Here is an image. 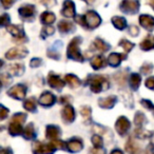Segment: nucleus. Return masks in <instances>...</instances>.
Wrapping results in <instances>:
<instances>
[{"mask_svg": "<svg viewBox=\"0 0 154 154\" xmlns=\"http://www.w3.org/2000/svg\"><path fill=\"white\" fill-rule=\"evenodd\" d=\"M75 20L77 23H79L85 29L88 30H93L99 26L101 23V18L95 11H88L84 15H77L75 16Z\"/></svg>", "mask_w": 154, "mask_h": 154, "instance_id": "f257e3e1", "label": "nucleus"}, {"mask_svg": "<svg viewBox=\"0 0 154 154\" xmlns=\"http://www.w3.org/2000/svg\"><path fill=\"white\" fill-rule=\"evenodd\" d=\"M86 84L90 86L91 91L94 93H100L101 91H106L110 88L109 80L101 75H89Z\"/></svg>", "mask_w": 154, "mask_h": 154, "instance_id": "f03ea898", "label": "nucleus"}, {"mask_svg": "<svg viewBox=\"0 0 154 154\" xmlns=\"http://www.w3.org/2000/svg\"><path fill=\"white\" fill-rule=\"evenodd\" d=\"M82 42V37L80 36L74 37L70 41V43L68 45V49H66V56H68V58L75 60V61H80V62L84 61L85 57L79 49Z\"/></svg>", "mask_w": 154, "mask_h": 154, "instance_id": "7ed1b4c3", "label": "nucleus"}, {"mask_svg": "<svg viewBox=\"0 0 154 154\" xmlns=\"http://www.w3.org/2000/svg\"><path fill=\"white\" fill-rule=\"evenodd\" d=\"M56 150L57 149H56L53 141L49 143H45L42 141L36 140L32 145L33 154H54Z\"/></svg>", "mask_w": 154, "mask_h": 154, "instance_id": "20e7f679", "label": "nucleus"}, {"mask_svg": "<svg viewBox=\"0 0 154 154\" xmlns=\"http://www.w3.org/2000/svg\"><path fill=\"white\" fill-rule=\"evenodd\" d=\"M139 7H140V3L138 0H122L119 5L120 11L128 15L136 14L139 11Z\"/></svg>", "mask_w": 154, "mask_h": 154, "instance_id": "39448f33", "label": "nucleus"}, {"mask_svg": "<svg viewBox=\"0 0 154 154\" xmlns=\"http://www.w3.org/2000/svg\"><path fill=\"white\" fill-rule=\"evenodd\" d=\"M18 14L21 19L26 21H32L36 15V8L33 5H23L18 9Z\"/></svg>", "mask_w": 154, "mask_h": 154, "instance_id": "423d86ee", "label": "nucleus"}, {"mask_svg": "<svg viewBox=\"0 0 154 154\" xmlns=\"http://www.w3.org/2000/svg\"><path fill=\"white\" fill-rule=\"evenodd\" d=\"M7 30L9 33H11L14 37V40L17 42H23L26 40V33L21 26H15V24H9L7 26Z\"/></svg>", "mask_w": 154, "mask_h": 154, "instance_id": "0eeeda50", "label": "nucleus"}, {"mask_svg": "<svg viewBox=\"0 0 154 154\" xmlns=\"http://www.w3.org/2000/svg\"><path fill=\"white\" fill-rule=\"evenodd\" d=\"M26 87L24 85H15V86L11 87V88L8 90V95L11 96L14 99H18V100H21L26 97Z\"/></svg>", "mask_w": 154, "mask_h": 154, "instance_id": "6e6552de", "label": "nucleus"}, {"mask_svg": "<svg viewBox=\"0 0 154 154\" xmlns=\"http://www.w3.org/2000/svg\"><path fill=\"white\" fill-rule=\"evenodd\" d=\"M130 127H131V122L125 116L118 117L115 122V129L120 136H125L128 133V131L130 130Z\"/></svg>", "mask_w": 154, "mask_h": 154, "instance_id": "1a4fd4ad", "label": "nucleus"}, {"mask_svg": "<svg viewBox=\"0 0 154 154\" xmlns=\"http://www.w3.org/2000/svg\"><path fill=\"white\" fill-rule=\"evenodd\" d=\"M28 50L23 47H15L5 53L7 59H20L28 55Z\"/></svg>", "mask_w": 154, "mask_h": 154, "instance_id": "9d476101", "label": "nucleus"}, {"mask_svg": "<svg viewBox=\"0 0 154 154\" xmlns=\"http://www.w3.org/2000/svg\"><path fill=\"white\" fill-rule=\"evenodd\" d=\"M82 148H84V143L79 137H73L66 141V150L70 153H78L82 151Z\"/></svg>", "mask_w": 154, "mask_h": 154, "instance_id": "9b49d317", "label": "nucleus"}, {"mask_svg": "<svg viewBox=\"0 0 154 154\" xmlns=\"http://www.w3.org/2000/svg\"><path fill=\"white\" fill-rule=\"evenodd\" d=\"M48 84H49V86L51 87V88L55 89V90H57V91H60L63 89L66 82H64V80H62L58 75L51 72V73H49V76H48Z\"/></svg>", "mask_w": 154, "mask_h": 154, "instance_id": "f8f14e48", "label": "nucleus"}, {"mask_svg": "<svg viewBox=\"0 0 154 154\" xmlns=\"http://www.w3.org/2000/svg\"><path fill=\"white\" fill-rule=\"evenodd\" d=\"M61 15L66 18H72L76 16L75 5L72 0H64L63 5H62Z\"/></svg>", "mask_w": 154, "mask_h": 154, "instance_id": "ddd939ff", "label": "nucleus"}, {"mask_svg": "<svg viewBox=\"0 0 154 154\" xmlns=\"http://www.w3.org/2000/svg\"><path fill=\"white\" fill-rule=\"evenodd\" d=\"M75 116H76L75 110L71 105H66V107L62 109L61 118L64 124H71V122H73L75 119Z\"/></svg>", "mask_w": 154, "mask_h": 154, "instance_id": "4468645a", "label": "nucleus"}, {"mask_svg": "<svg viewBox=\"0 0 154 154\" xmlns=\"http://www.w3.org/2000/svg\"><path fill=\"white\" fill-rule=\"evenodd\" d=\"M56 101V96L53 94L52 92H49V91H45L39 97V105H41L42 107H51L55 103Z\"/></svg>", "mask_w": 154, "mask_h": 154, "instance_id": "2eb2a0df", "label": "nucleus"}, {"mask_svg": "<svg viewBox=\"0 0 154 154\" xmlns=\"http://www.w3.org/2000/svg\"><path fill=\"white\" fill-rule=\"evenodd\" d=\"M139 24L143 26V29H146L147 31L151 32L154 30V17L147 14H143V15L139 16Z\"/></svg>", "mask_w": 154, "mask_h": 154, "instance_id": "dca6fc26", "label": "nucleus"}, {"mask_svg": "<svg viewBox=\"0 0 154 154\" xmlns=\"http://www.w3.org/2000/svg\"><path fill=\"white\" fill-rule=\"evenodd\" d=\"M61 135V130L58 126L55 125H49L45 129V137L50 140H55Z\"/></svg>", "mask_w": 154, "mask_h": 154, "instance_id": "f3484780", "label": "nucleus"}, {"mask_svg": "<svg viewBox=\"0 0 154 154\" xmlns=\"http://www.w3.org/2000/svg\"><path fill=\"white\" fill-rule=\"evenodd\" d=\"M116 103H117V96L115 95H110L98 99V106L103 109H112Z\"/></svg>", "mask_w": 154, "mask_h": 154, "instance_id": "a211bd4d", "label": "nucleus"}, {"mask_svg": "<svg viewBox=\"0 0 154 154\" xmlns=\"http://www.w3.org/2000/svg\"><path fill=\"white\" fill-rule=\"evenodd\" d=\"M127 58V56L125 54H119V53H111L108 57V63L113 68H117L122 60H125Z\"/></svg>", "mask_w": 154, "mask_h": 154, "instance_id": "6ab92c4d", "label": "nucleus"}, {"mask_svg": "<svg viewBox=\"0 0 154 154\" xmlns=\"http://www.w3.org/2000/svg\"><path fill=\"white\" fill-rule=\"evenodd\" d=\"M58 31L62 34H68V33H72L75 31V26L73 22L69 21V20H61L58 22L57 24Z\"/></svg>", "mask_w": 154, "mask_h": 154, "instance_id": "aec40b11", "label": "nucleus"}, {"mask_svg": "<svg viewBox=\"0 0 154 154\" xmlns=\"http://www.w3.org/2000/svg\"><path fill=\"white\" fill-rule=\"evenodd\" d=\"M108 61L103 58V56L101 55H96L92 58L91 60V66H92L94 70H100V69L105 68L107 66Z\"/></svg>", "mask_w": 154, "mask_h": 154, "instance_id": "412c9836", "label": "nucleus"}, {"mask_svg": "<svg viewBox=\"0 0 154 154\" xmlns=\"http://www.w3.org/2000/svg\"><path fill=\"white\" fill-rule=\"evenodd\" d=\"M128 82H129V86H130V88L132 89L133 91H136L137 89L139 88V86H140V82H141L140 75L137 74V73H132V74L129 76Z\"/></svg>", "mask_w": 154, "mask_h": 154, "instance_id": "4be33fe9", "label": "nucleus"}, {"mask_svg": "<svg viewBox=\"0 0 154 154\" xmlns=\"http://www.w3.org/2000/svg\"><path fill=\"white\" fill-rule=\"evenodd\" d=\"M126 151L129 154H141V149L134 141L133 138H130L126 143Z\"/></svg>", "mask_w": 154, "mask_h": 154, "instance_id": "5701e85b", "label": "nucleus"}, {"mask_svg": "<svg viewBox=\"0 0 154 154\" xmlns=\"http://www.w3.org/2000/svg\"><path fill=\"white\" fill-rule=\"evenodd\" d=\"M93 45H94L95 49H96L97 51L100 52V53H106V52H108L109 50H111V45H110L108 42H106V41L101 38L95 39Z\"/></svg>", "mask_w": 154, "mask_h": 154, "instance_id": "b1692460", "label": "nucleus"}, {"mask_svg": "<svg viewBox=\"0 0 154 154\" xmlns=\"http://www.w3.org/2000/svg\"><path fill=\"white\" fill-rule=\"evenodd\" d=\"M22 135L26 139L28 140H32L36 137V131H35L34 128V124L33 122H30V124L26 125V127L23 129V132H22Z\"/></svg>", "mask_w": 154, "mask_h": 154, "instance_id": "393cba45", "label": "nucleus"}, {"mask_svg": "<svg viewBox=\"0 0 154 154\" xmlns=\"http://www.w3.org/2000/svg\"><path fill=\"white\" fill-rule=\"evenodd\" d=\"M64 82H66V84L70 86V88H72V89L77 88V87H79L80 85H82V80L73 74H66V76H64Z\"/></svg>", "mask_w": 154, "mask_h": 154, "instance_id": "a878e982", "label": "nucleus"}, {"mask_svg": "<svg viewBox=\"0 0 154 154\" xmlns=\"http://www.w3.org/2000/svg\"><path fill=\"white\" fill-rule=\"evenodd\" d=\"M56 20V16L54 13H52V12H43L42 14L40 15V21L41 23L45 24V26H51L53 22H55Z\"/></svg>", "mask_w": 154, "mask_h": 154, "instance_id": "bb28decb", "label": "nucleus"}, {"mask_svg": "<svg viewBox=\"0 0 154 154\" xmlns=\"http://www.w3.org/2000/svg\"><path fill=\"white\" fill-rule=\"evenodd\" d=\"M143 51H151L154 49V37L152 35H148L139 45Z\"/></svg>", "mask_w": 154, "mask_h": 154, "instance_id": "cd10ccee", "label": "nucleus"}, {"mask_svg": "<svg viewBox=\"0 0 154 154\" xmlns=\"http://www.w3.org/2000/svg\"><path fill=\"white\" fill-rule=\"evenodd\" d=\"M24 73V66L22 63H13L9 66V74L13 76H21Z\"/></svg>", "mask_w": 154, "mask_h": 154, "instance_id": "c85d7f7f", "label": "nucleus"}, {"mask_svg": "<svg viewBox=\"0 0 154 154\" xmlns=\"http://www.w3.org/2000/svg\"><path fill=\"white\" fill-rule=\"evenodd\" d=\"M22 132H23V128L21 124L11 122V124L9 125V133L12 136H17V135L22 134Z\"/></svg>", "mask_w": 154, "mask_h": 154, "instance_id": "c756f323", "label": "nucleus"}, {"mask_svg": "<svg viewBox=\"0 0 154 154\" xmlns=\"http://www.w3.org/2000/svg\"><path fill=\"white\" fill-rule=\"evenodd\" d=\"M111 22H112V24L115 26V29H117V30L122 31L127 28V20H126V18H124V17L114 16L111 19Z\"/></svg>", "mask_w": 154, "mask_h": 154, "instance_id": "7c9ffc66", "label": "nucleus"}, {"mask_svg": "<svg viewBox=\"0 0 154 154\" xmlns=\"http://www.w3.org/2000/svg\"><path fill=\"white\" fill-rule=\"evenodd\" d=\"M135 135H136L137 138H151L153 137L154 135V132L153 131H149L147 129H143V128H136L134 131Z\"/></svg>", "mask_w": 154, "mask_h": 154, "instance_id": "2f4dec72", "label": "nucleus"}, {"mask_svg": "<svg viewBox=\"0 0 154 154\" xmlns=\"http://www.w3.org/2000/svg\"><path fill=\"white\" fill-rule=\"evenodd\" d=\"M23 108L29 112H35L37 109V103L35 97H29L23 103Z\"/></svg>", "mask_w": 154, "mask_h": 154, "instance_id": "473e14b6", "label": "nucleus"}, {"mask_svg": "<svg viewBox=\"0 0 154 154\" xmlns=\"http://www.w3.org/2000/svg\"><path fill=\"white\" fill-rule=\"evenodd\" d=\"M148 120H147V117L145 116V114L143 112L138 111L136 112L134 116V124L135 126H137V128H143V126L145 124H147Z\"/></svg>", "mask_w": 154, "mask_h": 154, "instance_id": "72a5a7b5", "label": "nucleus"}, {"mask_svg": "<svg viewBox=\"0 0 154 154\" xmlns=\"http://www.w3.org/2000/svg\"><path fill=\"white\" fill-rule=\"evenodd\" d=\"M80 114L84 117L85 120H87L88 122H91V118H92V110L89 106H82L80 108Z\"/></svg>", "mask_w": 154, "mask_h": 154, "instance_id": "f704fd0d", "label": "nucleus"}, {"mask_svg": "<svg viewBox=\"0 0 154 154\" xmlns=\"http://www.w3.org/2000/svg\"><path fill=\"white\" fill-rule=\"evenodd\" d=\"M118 45L119 47H122V49H124V51L126 52V53H129V52L131 51V50L134 48V43L131 42V41H129L128 39H122V40L119 41V43H118Z\"/></svg>", "mask_w": 154, "mask_h": 154, "instance_id": "c9c22d12", "label": "nucleus"}, {"mask_svg": "<svg viewBox=\"0 0 154 154\" xmlns=\"http://www.w3.org/2000/svg\"><path fill=\"white\" fill-rule=\"evenodd\" d=\"M26 113H21V112H19V113H15L13 116H12V122H18V124H23L24 122H26Z\"/></svg>", "mask_w": 154, "mask_h": 154, "instance_id": "e433bc0d", "label": "nucleus"}, {"mask_svg": "<svg viewBox=\"0 0 154 154\" xmlns=\"http://www.w3.org/2000/svg\"><path fill=\"white\" fill-rule=\"evenodd\" d=\"M92 143L94 146V148H103V139L100 135L95 134L92 136Z\"/></svg>", "mask_w": 154, "mask_h": 154, "instance_id": "4c0bfd02", "label": "nucleus"}, {"mask_svg": "<svg viewBox=\"0 0 154 154\" xmlns=\"http://www.w3.org/2000/svg\"><path fill=\"white\" fill-rule=\"evenodd\" d=\"M152 71H153V64L151 62H145L140 68V72L143 75H149Z\"/></svg>", "mask_w": 154, "mask_h": 154, "instance_id": "58836bf2", "label": "nucleus"}, {"mask_svg": "<svg viewBox=\"0 0 154 154\" xmlns=\"http://www.w3.org/2000/svg\"><path fill=\"white\" fill-rule=\"evenodd\" d=\"M54 32H55L54 26H45V28L42 29V31H41V37H42V38L49 37V36H51V35H53Z\"/></svg>", "mask_w": 154, "mask_h": 154, "instance_id": "ea45409f", "label": "nucleus"}, {"mask_svg": "<svg viewBox=\"0 0 154 154\" xmlns=\"http://www.w3.org/2000/svg\"><path fill=\"white\" fill-rule=\"evenodd\" d=\"M11 21V17L9 14H2L0 15V28L1 26H8Z\"/></svg>", "mask_w": 154, "mask_h": 154, "instance_id": "a19ab883", "label": "nucleus"}, {"mask_svg": "<svg viewBox=\"0 0 154 154\" xmlns=\"http://www.w3.org/2000/svg\"><path fill=\"white\" fill-rule=\"evenodd\" d=\"M9 116V109L3 105H0V122L5 120Z\"/></svg>", "mask_w": 154, "mask_h": 154, "instance_id": "79ce46f5", "label": "nucleus"}, {"mask_svg": "<svg viewBox=\"0 0 154 154\" xmlns=\"http://www.w3.org/2000/svg\"><path fill=\"white\" fill-rule=\"evenodd\" d=\"M140 105L143 106V107H145L146 109H148V110H154L153 103H151V101L148 100V99H141Z\"/></svg>", "mask_w": 154, "mask_h": 154, "instance_id": "37998d69", "label": "nucleus"}, {"mask_svg": "<svg viewBox=\"0 0 154 154\" xmlns=\"http://www.w3.org/2000/svg\"><path fill=\"white\" fill-rule=\"evenodd\" d=\"M145 85H146V87H147L148 89L154 91V76L148 77L147 79H146V82H145Z\"/></svg>", "mask_w": 154, "mask_h": 154, "instance_id": "c03bdc74", "label": "nucleus"}, {"mask_svg": "<svg viewBox=\"0 0 154 154\" xmlns=\"http://www.w3.org/2000/svg\"><path fill=\"white\" fill-rule=\"evenodd\" d=\"M15 2H16V0H0V3H1V5H2L5 10L10 9Z\"/></svg>", "mask_w": 154, "mask_h": 154, "instance_id": "a18cd8bd", "label": "nucleus"}, {"mask_svg": "<svg viewBox=\"0 0 154 154\" xmlns=\"http://www.w3.org/2000/svg\"><path fill=\"white\" fill-rule=\"evenodd\" d=\"M41 64H42V60H41L40 58H33L30 62V66H32V68H38Z\"/></svg>", "mask_w": 154, "mask_h": 154, "instance_id": "49530a36", "label": "nucleus"}, {"mask_svg": "<svg viewBox=\"0 0 154 154\" xmlns=\"http://www.w3.org/2000/svg\"><path fill=\"white\" fill-rule=\"evenodd\" d=\"M89 154H106V150L103 148H92L89 151Z\"/></svg>", "mask_w": 154, "mask_h": 154, "instance_id": "de8ad7c7", "label": "nucleus"}, {"mask_svg": "<svg viewBox=\"0 0 154 154\" xmlns=\"http://www.w3.org/2000/svg\"><path fill=\"white\" fill-rule=\"evenodd\" d=\"M129 33H130L131 36L135 37V36H137V35L139 34V29L137 28V26H130V28H129Z\"/></svg>", "mask_w": 154, "mask_h": 154, "instance_id": "09e8293b", "label": "nucleus"}, {"mask_svg": "<svg viewBox=\"0 0 154 154\" xmlns=\"http://www.w3.org/2000/svg\"><path fill=\"white\" fill-rule=\"evenodd\" d=\"M40 2H41V5H45V7L51 8L56 5V0H40Z\"/></svg>", "mask_w": 154, "mask_h": 154, "instance_id": "8fccbe9b", "label": "nucleus"}, {"mask_svg": "<svg viewBox=\"0 0 154 154\" xmlns=\"http://www.w3.org/2000/svg\"><path fill=\"white\" fill-rule=\"evenodd\" d=\"M0 79H1V82H2L3 85H10L12 82V78H10V76L7 74L1 75V76H0Z\"/></svg>", "mask_w": 154, "mask_h": 154, "instance_id": "3c124183", "label": "nucleus"}, {"mask_svg": "<svg viewBox=\"0 0 154 154\" xmlns=\"http://www.w3.org/2000/svg\"><path fill=\"white\" fill-rule=\"evenodd\" d=\"M71 100H72V97H70L69 95H64V96H61L59 98V103L64 105V103H69V101Z\"/></svg>", "mask_w": 154, "mask_h": 154, "instance_id": "603ef678", "label": "nucleus"}, {"mask_svg": "<svg viewBox=\"0 0 154 154\" xmlns=\"http://www.w3.org/2000/svg\"><path fill=\"white\" fill-rule=\"evenodd\" d=\"M0 154H13L11 148L7 147V148H0Z\"/></svg>", "mask_w": 154, "mask_h": 154, "instance_id": "864d4df0", "label": "nucleus"}, {"mask_svg": "<svg viewBox=\"0 0 154 154\" xmlns=\"http://www.w3.org/2000/svg\"><path fill=\"white\" fill-rule=\"evenodd\" d=\"M110 154H124V152H122L120 149H117V148H116V149L112 150L111 153H110Z\"/></svg>", "mask_w": 154, "mask_h": 154, "instance_id": "5fc2aeb1", "label": "nucleus"}, {"mask_svg": "<svg viewBox=\"0 0 154 154\" xmlns=\"http://www.w3.org/2000/svg\"><path fill=\"white\" fill-rule=\"evenodd\" d=\"M148 3H149L150 7H151L152 9L154 10V0H149V2H148Z\"/></svg>", "mask_w": 154, "mask_h": 154, "instance_id": "6e6d98bb", "label": "nucleus"}, {"mask_svg": "<svg viewBox=\"0 0 154 154\" xmlns=\"http://www.w3.org/2000/svg\"><path fill=\"white\" fill-rule=\"evenodd\" d=\"M84 1H85V2L88 3V5H92V3L94 2L95 0H84Z\"/></svg>", "mask_w": 154, "mask_h": 154, "instance_id": "4d7b16f0", "label": "nucleus"}, {"mask_svg": "<svg viewBox=\"0 0 154 154\" xmlns=\"http://www.w3.org/2000/svg\"><path fill=\"white\" fill-rule=\"evenodd\" d=\"M2 82H1V79H0V91H1V89H2Z\"/></svg>", "mask_w": 154, "mask_h": 154, "instance_id": "13d9d810", "label": "nucleus"}, {"mask_svg": "<svg viewBox=\"0 0 154 154\" xmlns=\"http://www.w3.org/2000/svg\"><path fill=\"white\" fill-rule=\"evenodd\" d=\"M2 66H3V61H2L1 59H0V68H1Z\"/></svg>", "mask_w": 154, "mask_h": 154, "instance_id": "bf43d9fd", "label": "nucleus"}, {"mask_svg": "<svg viewBox=\"0 0 154 154\" xmlns=\"http://www.w3.org/2000/svg\"><path fill=\"white\" fill-rule=\"evenodd\" d=\"M3 130V127L2 126H0V131H2Z\"/></svg>", "mask_w": 154, "mask_h": 154, "instance_id": "052dcab7", "label": "nucleus"}, {"mask_svg": "<svg viewBox=\"0 0 154 154\" xmlns=\"http://www.w3.org/2000/svg\"><path fill=\"white\" fill-rule=\"evenodd\" d=\"M152 154H154V153H152Z\"/></svg>", "mask_w": 154, "mask_h": 154, "instance_id": "680f3d73", "label": "nucleus"}]
</instances>
